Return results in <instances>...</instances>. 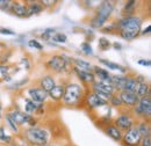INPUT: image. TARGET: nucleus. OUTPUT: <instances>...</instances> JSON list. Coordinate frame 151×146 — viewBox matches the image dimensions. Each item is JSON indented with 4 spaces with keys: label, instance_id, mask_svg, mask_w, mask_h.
<instances>
[{
    "label": "nucleus",
    "instance_id": "nucleus-16",
    "mask_svg": "<svg viewBox=\"0 0 151 146\" xmlns=\"http://www.w3.org/2000/svg\"><path fill=\"white\" fill-rule=\"evenodd\" d=\"M9 12H12L17 16L24 18V16H27V4L21 2V1H12Z\"/></svg>",
    "mask_w": 151,
    "mask_h": 146
},
{
    "label": "nucleus",
    "instance_id": "nucleus-6",
    "mask_svg": "<svg viewBox=\"0 0 151 146\" xmlns=\"http://www.w3.org/2000/svg\"><path fill=\"white\" fill-rule=\"evenodd\" d=\"M70 59L66 56L63 55H55L49 58V60L47 62V66L56 73L65 72L68 66H69Z\"/></svg>",
    "mask_w": 151,
    "mask_h": 146
},
{
    "label": "nucleus",
    "instance_id": "nucleus-24",
    "mask_svg": "<svg viewBox=\"0 0 151 146\" xmlns=\"http://www.w3.org/2000/svg\"><path fill=\"white\" fill-rule=\"evenodd\" d=\"M49 135H51L54 138H62L64 135H63V124L60 123H56V122H52L50 125H49Z\"/></svg>",
    "mask_w": 151,
    "mask_h": 146
},
{
    "label": "nucleus",
    "instance_id": "nucleus-36",
    "mask_svg": "<svg viewBox=\"0 0 151 146\" xmlns=\"http://www.w3.org/2000/svg\"><path fill=\"white\" fill-rule=\"evenodd\" d=\"M28 45L30 48H34V49H37V50H43V45L38 41H36V39H30L28 42Z\"/></svg>",
    "mask_w": 151,
    "mask_h": 146
},
{
    "label": "nucleus",
    "instance_id": "nucleus-40",
    "mask_svg": "<svg viewBox=\"0 0 151 146\" xmlns=\"http://www.w3.org/2000/svg\"><path fill=\"white\" fill-rule=\"evenodd\" d=\"M138 64L142 65V66H150L151 62L149 59H139V60H138Z\"/></svg>",
    "mask_w": 151,
    "mask_h": 146
},
{
    "label": "nucleus",
    "instance_id": "nucleus-4",
    "mask_svg": "<svg viewBox=\"0 0 151 146\" xmlns=\"http://www.w3.org/2000/svg\"><path fill=\"white\" fill-rule=\"evenodd\" d=\"M113 9L114 5L112 1H104V2H101V5L98 7L95 16L92 19L91 26L96 28V29H101L105 26V23L107 22V20L109 19Z\"/></svg>",
    "mask_w": 151,
    "mask_h": 146
},
{
    "label": "nucleus",
    "instance_id": "nucleus-37",
    "mask_svg": "<svg viewBox=\"0 0 151 146\" xmlns=\"http://www.w3.org/2000/svg\"><path fill=\"white\" fill-rule=\"evenodd\" d=\"M11 5H12V1H9V0H0V9H2V11L9 12Z\"/></svg>",
    "mask_w": 151,
    "mask_h": 146
},
{
    "label": "nucleus",
    "instance_id": "nucleus-35",
    "mask_svg": "<svg viewBox=\"0 0 151 146\" xmlns=\"http://www.w3.org/2000/svg\"><path fill=\"white\" fill-rule=\"evenodd\" d=\"M109 47H111V42H109L107 38H105V37L99 38V49H100V50L105 51V50H107Z\"/></svg>",
    "mask_w": 151,
    "mask_h": 146
},
{
    "label": "nucleus",
    "instance_id": "nucleus-7",
    "mask_svg": "<svg viewBox=\"0 0 151 146\" xmlns=\"http://www.w3.org/2000/svg\"><path fill=\"white\" fill-rule=\"evenodd\" d=\"M113 124L121 132H126L127 130H129V129L132 128L136 124V121H135V117H134L132 114L127 112V111H122L117 116V118L114 121Z\"/></svg>",
    "mask_w": 151,
    "mask_h": 146
},
{
    "label": "nucleus",
    "instance_id": "nucleus-39",
    "mask_svg": "<svg viewBox=\"0 0 151 146\" xmlns=\"http://www.w3.org/2000/svg\"><path fill=\"white\" fill-rule=\"evenodd\" d=\"M0 34L2 35H9V36H14L15 33L11 29H7V28H0Z\"/></svg>",
    "mask_w": 151,
    "mask_h": 146
},
{
    "label": "nucleus",
    "instance_id": "nucleus-22",
    "mask_svg": "<svg viewBox=\"0 0 151 146\" xmlns=\"http://www.w3.org/2000/svg\"><path fill=\"white\" fill-rule=\"evenodd\" d=\"M64 88H65V85H56L52 91L48 93V96L52 101L59 102V101H62V97H63V94H64Z\"/></svg>",
    "mask_w": 151,
    "mask_h": 146
},
{
    "label": "nucleus",
    "instance_id": "nucleus-21",
    "mask_svg": "<svg viewBox=\"0 0 151 146\" xmlns=\"http://www.w3.org/2000/svg\"><path fill=\"white\" fill-rule=\"evenodd\" d=\"M29 5H27V16H32L35 14H40L44 6L41 4V1H29Z\"/></svg>",
    "mask_w": 151,
    "mask_h": 146
},
{
    "label": "nucleus",
    "instance_id": "nucleus-11",
    "mask_svg": "<svg viewBox=\"0 0 151 146\" xmlns=\"http://www.w3.org/2000/svg\"><path fill=\"white\" fill-rule=\"evenodd\" d=\"M27 93H28V96H29L28 99L36 102V103H44L49 97L48 93L44 92L40 87H30V88H28Z\"/></svg>",
    "mask_w": 151,
    "mask_h": 146
},
{
    "label": "nucleus",
    "instance_id": "nucleus-32",
    "mask_svg": "<svg viewBox=\"0 0 151 146\" xmlns=\"http://www.w3.org/2000/svg\"><path fill=\"white\" fill-rule=\"evenodd\" d=\"M50 39L54 41V42H57V43H66L68 37L63 33H55L52 36L50 37Z\"/></svg>",
    "mask_w": 151,
    "mask_h": 146
},
{
    "label": "nucleus",
    "instance_id": "nucleus-20",
    "mask_svg": "<svg viewBox=\"0 0 151 146\" xmlns=\"http://www.w3.org/2000/svg\"><path fill=\"white\" fill-rule=\"evenodd\" d=\"M93 74L95 75V79L99 78V81H104V82H108L111 84V74L107 70L99 67V66H93Z\"/></svg>",
    "mask_w": 151,
    "mask_h": 146
},
{
    "label": "nucleus",
    "instance_id": "nucleus-38",
    "mask_svg": "<svg viewBox=\"0 0 151 146\" xmlns=\"http://www.w3.org/2000/svg\"><path fill=\"white\" fill-rule=\"evenodd\" d=\"M139 146H151V136H147V137H143Z\"/></svg>",
    "mask_w": 151,
    "mask_h": 146
},
{
    "label": "nucleus",
    "instance_id": "nucleus-3",
    "mask_svg": "<svg viewBox=\"0 0 151 146\" xmlns=\"http://www.w3.org/2000/svg\"><path fill=\"white\" fill-rule=\"evenodd\" d=\"M23 136L29 144L34 146H44L49 143V132L45 129L37 127L29 128L24 130Z\"/></svg>",
    "mask_w": 151,
    "mask_h": 146
},
{
    "label": "nucleus",
    "instance_id": "nucleus-27",
    "mask_svg": "<svg viewBox=\"0 0 151 146\" xmlns=\"http://www.w3.org/2000/svg\"><path fill=\"white\" fill-rule=\"evenodd\" d=\"M136 95L141 99V97H145V96H150V85L148 82L144 84H138Z\"/></svg>",
    "mask_w": 151,
    "mask_h": 146
},
{
    "label": "nucleus",
    "instance_id": "nucleus-5",
    "mask_svg": "<svg viewBox=\"0 0 151 146\" xmlns=\"http://www.w3.org/2000/svg\"><path fill=\"white\" fill-rule=\"evenodd\" d=\"M134 117H138L141 120H150L151 115V97L145 96L141 97L137 102V104L132 108Z\"/></svg>",
    "mask_w": 151,
    "mask_h": 146
},
{
    "label": "nucleus",
    "instance_id": "nucleus-10",
    "mask_svg": "<svg viewBox=\"0 0 151 146\" xmlns=\"http://www.w3.org/2000/svg\"><path fill=\"white\" fill-rule=\"evenodd\" d=\"M11 117H12V120L19 125H23V124H28V122L30 121V118L33 117L32 115H28V114H26L24 111H22V110H20L19 108H14V109L9 110L8 112H7Z\"/></svg>",
    "mask_w": 151,
    "mask_h": 146
},
{
    "label": "nucleus",
    "instance_id": "nucleus-25",
    "mask_svg": "<svg viewBox=\"0 0 151 146\" xmlns=\"http://www.w3.org/2000/svg\"><path fill=\"white\" fill-rule=\"evenodd\" d=\"M100 63L102 65H105L106 67H108V70H113V71H120L121 73H126L127 70L126 67H123L122 65L120 64H116V63H113L111 60H107V59H100Z\"/></svg>",
    "mask_w": 151,
    "mask_h": 146
},
{
    "label": "nucleus",
    "instance_id": "nucleus-12",
    "mask_svg": "<svg viewBox=\"0 0 151 146\" xmlns=\"http://www.w3.org/2000/svg\"><path fill=\"white\" fill-rule=\"evenodd\" d=\"M117 94H119V96H120V100H121V102H122V106H126L127 108H130V109H132V108L137 104V102H138V100H139V97H138L135 93H129V92L121 91V92H119Z\"/></svg>",
    "mask_w": 151,
    "mask_h": 146
},
{
    "label": "nucleus",
    "instance_id": "nucleus-26",
    "mask_svg": "<svg viewBox=\"0 0 151 146\" xmlns=\"http://www.w3.org/2000/svg\"><path fill=\"white\" fill-rule=\"evenodd\" d=\"M24 102H26V104H24V112L28 114V115H32V116H33V114L36 112V110H37V108L41 104V103H36V102L29 100L28 97L24 99Z\"/></svg>",
    "mask_w": 151,
    "mask_h": 146
},
{
    "label": "nucleus",
    "instance_id": "nucleus-14",
    "mask_svg": "<svg viewBox=\"0 0 151 146\" xmlns=\"http://www.w3.org/2000/svg\"><path fill=\"white\" fill-rule=\"evenodd\" d=\"M73 71L77 74V77L80 79V81L83 84H85V85H92L96 80L95 75L93 74L92 71H83V70H80V69H78L76 66H73Z\"/></svg>",
    "mask_w": 151,
    "mask_h": 146
},
{
    "label": "nucleus",
    "instance_id": "nucleus-44",
    "mask_svg": "<svg viewBox=\"0 0 151 146\" xmlns=\"http://www.w3.org/2000/svg\"><path fill=\"white\" fill-rule=\"evenodd\" d=\"M44 146H55V145H52V144H47V145H44Z\"/></svg>",
    "mask_w": 151,
    "mask_h": 146
},
{
    "label": "nucleus",
    "instance_id": "nucleus-2",
    "mask_svg": "<svg viewBox=\"0 0 151 146\" xmlns=\"http://www.w3.org/2000/svg\"><path fill=\"white\" fill-rule=\"evenodd\" d=\"M84 95H85V93H84V88L81 85H79L77 82H69L65 85L62 102L65 106L75 107L83 101Z\"/></svg>",
    "mask_w": 151,
    "mask_h": 146
},
{
    "label": "nucleus",
    "instance_id": "nucleus-9",
    "mask_svg": "<svg viewBox=\"0 0 151 146\" xmlns=\"http://www.w3.org/2000/svg\"><path fill=\"white\" fill-rule=\"evenodd\" d=\"M84 103L86 107H88L90 109H96V108H100V107H105V106H108V102L102 100L101 97H99L95 93L93 92H90V93H86L84 95V99H83Z\"/></svg>",
    "mask_w": 151,
    "mask_h": 146
},
{
    "label": "nucleus",
    "instance_id": "nucleus-31",
    "mask_svg": "<svg viewBox=\"0 0 151 146\" xmlns=\"http://www.w3.org/2000/svg\"><path fill=\"white\" fill-rule=\"evenodd\" d=\"M0 142L4 144H11L12 143V137L6 133V130L4 127H0Z\"/></svg>",
    "mask_w": 151,
    "mask_h": 146
},
{
    "label": "nucleus",
    "instance_id": "nucleus-8",
    "mask_svg": "<svg viewBox=\"0 0 151 146\" xmlns=\"http://www.w3.org/2000/svg\"><path fill=\"white\" fill-rule=\"evenodd\" d=\"M142 140V136L139 135L136 124L122 133L121 143L123 146H139V143Z\"/></svg>",
    "mask_w": 151,
    "mask_h": 146
},
{
    "label": "nucleus",
    "instance_id": "nucleus-42",
    "mask_svg": "<svg viewBox=\"0 0 151 146\" xmlns=\"http://www.w3.org/2000/svg\"><path fill=\"white\" fill-rule=\"evenodd\" d=\"M114 48H115V49H121V45L117 44V43H115V44H114Z\"/></svg>",
    "mask_w": 151,
    "mask_h": 146
},
{
    "label": "nucleus",
    "instance_id": "nucleus-43",
    "mask_svg": "<svg viewBox=\"0 0 151 146\" xmlns=\"http://www.w3.org/2000/svg\"><path fill=\"white\" fill-rule=\"evenodd\" d=\"M2 118V107H1V104H0V120Z\"/></svg>",
    "mask_w": 151,
    "mask_h": 146
},
{
    "label": "nucleus",
    "instance_id": "nucleus-34",
    "mask_svg": "<svg viewBox=\"0 0 151 146\" xmlns=\"http://www.w3.org/2000/svg\"><path fill=\"white\" fill-rule=\"evenodd\" d=\"M80 48H81V50H83V52H84L85 55H88V56L93 55V49H92V47H91V44H90L88 42L81 43Z\"/></svg>",
    "mask_w": 151,
    "mask_h": 146
},
{
    "label": "nucleus",
    "instance_id": "nucleus-30",
    "mask_svg": "<svg viewBox=\"0 0 151 146\" xmlns=\"http://www.w3.org/2000/svg\"><path fill=\"white\" fill-rule=\"evenodd\" d=\"M5 121H6V123H7V125H8V128L11 129V131L12 132H14L15 135H19L20 133V127L12 120V117L8 115V114H6L5 115Z\"/></svg>",
    "mask_w": 151,
    "mask_h": 146
},
{
    "label": "nucleus",
    "instance_id": "nucleus-18",
    "mask_svg": "<svg viewBox=\"0 0 151 146\" xmlns=\"http://www.w3.org/2000/svg\"><path fill=\"white\" fill-rule=\"evenodd\" d=\"M126 80H127V77H124V75H112L111 77V85L114 88V91L116 93L122 91L123 86L126 84Z\"/></svg>",
    "mask_w": 151,
    "mask_h": 146
},
{
    "label": "nucleus",
    "instance_id": "nucleus-28",
    "mask_svg": "<svg viewBox=\"0 0 151 146\" xmlns=\"http://www.w3.org/2000/svg\"><path fill=\"white\" fill-rule=\"evenodd\" d=\"M136 7H137V1H134V0H132V1L126 2L124 7H123V11H122L123 15H124V16H132V14L135 13Z\"/></svg>",
    "mask_w": 151,
    "mask_h": 146
},
{
    "label": "nucleus",
    "instance_id": "nucleus-1",
    "mask_svg": "<svg viewBox=\"0 0 151 146\" xmlns=\"http://www.w3.org/2000/svg\"><path fill=\"white\" fill-rule=\"evenodd\" d=\"M116 28L120 33V36L126 41H132L138 35H141L142 28V20L141 18L132 15V16H123L116 23Z\"/></svg>",
    "mask_w": 151,
    "mask_h": 146
},
{
    "label": "nucleus",
    "instance_id": "nucleus-13",
    "mask_svg": "<svg viewBox=\"0 0 151 146\" xmlns=\"http://www.w3.org/2000/svg\"><path fill=\"white\" fill-rule=\"evenodd\" d=\"M91 89H92L91 92L106 94V95H109V96H112L114 93H116L114 91V88L112 87L111 84L104 82V81H99V80H95L94 82L91 85Z\"/></svg>",
    "mask_w": 151,
    "mask_h": 146
},
{
    "label": "nucleus",
    "instance_id": "nucleus-23",
    "mask_svg": "<svg viewBox=\"0 0 151 146\" xmlns=\"http://www.w3.org/2000/svg\"><path fill=\"white\" fill-rule=\"evenodd\" d=\"M137 87H138V82L136 81L135 77H127V80H126V84H124L122 91L129 92V93H135L136 94Z\"/></svg>",
    "mask_w": 151,
    "mask_h": 146
},
{
    "label": "nucleus",
    "instance_id": "nucleus-33",
    "mask_svg": "<svg viewBox=\"0 0 151 146\" xmlns=\"http://www.w3.org/2000/svg\"><path fill=\"white\" fill-rule=\"evenodd\" d=\"M108 102L111 103V106H113V107H115V108H120V107L122 106V102H121L120 96H119L117 93H114L113 95L111 96V99H109Z\"/></svg>",
    "mask_w": 151,
    "mask_h": 146
},
{
    "label": "nucleus",
    "instance_id": "nucleus-29",
    "mask_svg": "<svg viewBox=\"0 0 151 146\" xmlns=\"http://www.w3.org/2000/svg\"><path fill=\"white\" fill-rule=\"evenodd\" d=\"M75 66L80 69V70H83V71H91V69H93L91 63H88V62H86L84 59H80V58L75 59Z\"/></svg>",
    "mask_w": 151,
    "mask_h": 146
},
{
    "label": "nucleus",
    "instance_id": "nucleus-17",
    "mask_svg": "<svg viewBox=\"0 0 151 146\" xmlns=\"http://www.w3.org/2000/svg\"><path fill=\"white\" fill-rule=\"evenodd\" d=\"M102 130H104L105 133H106L108 137H111L113 140H115V142H121V139H122V133H123V132H121L119 129L114 125L113 123L108 124L106 128H104Z\"/></svg>",
    "mask_w": 151,
    "mask_h": 146
},
{
    "label": "nucleus",
    "instance_id": "nucleus-15",
    "mask_svg": "<svg viewBox=\"0 0 151 146\" xmlns=\"http://www.w3.org/2000/svg\"><path fill=\"white\" fill-rule=\"evenodd\" d=\"M38 87L40 88H42L44 92H47V93H49L50 91H52L54 89V87L56 86V80H55V77L54 75H44V77H42L41 79H40V81H38Z\"/></svg>",
    "mask_w": 151,
    "mask_h": 146
},
{
    "label": "nucleus",
    "instance_id": "nucleus-41",
    "mask_svg": "<svg viewBox=\"0 0 151 146\" xmlns=\"http://www.w3.org/2000/svg\"><path fill=\"white\" fill-rule=\"evenodd\" d=\"M150 30H151V27H150V26H148V27H147V29H144V30H143V31H142L141 34H142V35H145V34H149V31H150Z\"/></svg>",
    "mask_w": 151,
    "mask_h": 146
},
{
    "label": "nucleus",
    "instance_id": "nucleus-19",
    "mask_svg": "<svg viewBox=\"0 0 151 146\" xmlns=\"http://www.w3.org/2000/svg\"><path fill=\"white\" fill-rule=\"evenodd\" d=\"M136 127L137 130L139 132V135L143 137H147V136H151V129H150V122L148 120H139V121H136Z\"/></svg>",
    "mask_w": 151,
    "mask_h": 146
}]
</instances>
